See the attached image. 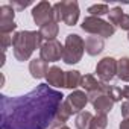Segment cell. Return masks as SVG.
<instances>
[{
  "label": "cell",
  "instance_id": "cell-30",
  "mask_svg": "<svg viewBox=\"0 0 129 129\" xmlns=\"http://www.w3.org/2000/svg\"><path fill=\"white\" fill-rule=\"evenodd\" d=\"M123 96H124L126 100H129V85H126V87L123 88Z\"/></svg>",
  "mask_w": 129,
  "mask_h": 129
},
{
  "label": "cell",
  "instance_id": "cell-13",
  "mask_svg": "<svg viewBox=\"0 0 129 129\" xmlns=\"http://www.w3.org/2000/svg\"><path fill=\"white\" fill-rule=\"evenodd\" d=\"M105 49V41L103 38L100 37H96V35H91L85 40V52L90 55V56H97L103 52Z\"/></svg>",
  "mask_w": 129,
  "mask_h": 129
},
{
  "label": "cell",
  "instance_id": "cell-8",
  "mask_svg": "<svg viewBox=\"0 0 129 129\" xmlns=\"http://www.w3.org/2000/svg\"><path fill=\"white\" fill-rule=\"evenodd\" d=\"M62 53H64V46L59 41H56V40L46 41L41 46V49H40V58L43 61H46L47 64L62 59Z\"/></svg>",
  "mask_w": 129,
  "mask_h": 129
},
{
  "label": "cell",
  "instance_id": "cell-21",
  "mask_svg": "<svg viewBox=\"0 0 129 129\" xmlns=\"http://www.w3.org/2000/svg\"><path fill=\"white\" fill-rule=\"evenodd\" d=\"M93 114L88 112V111H82L76 115V120H75V124H76V129H91V121H93Z\"/></svg>",
  "mask_w": 129,
  "mask_h": 129
},
{
  "label": "cell",
  "instance_id": "cell-19",
  "mask_svg": "<svg viewBox=\"0 0 129 129\" xmlns=\"http://www.w3.org/2000/svg\"><path fill=\"white\" fill-rule=\"evenodd\" d=\"M117 78L123 82H129V58L127 56L117 59Z\"/></svg>",
  "mask_w": 129,
  "mask_h": 129
},
{
  "label": "cell",
  "instance_id": "cell-16",
  "mask_svg": "<svg viewBox=\"0 0 129 129\" xmlns=\"http://www.w3.org/2000/svg\"><path fill=\"white\" fill-rule=\"evenodd\" d=\"M72 114H73V112L70 111V108L67 106V103L62 102V105L59 106V109H58V112H56V115H55L53 129H58V127H61V126H66V123H67V120L70 118Z\"/></svg>",
  "mask_w": 129,
  "mask_h": 129
},
{
  "label": "cell",
  "instance_id": "cell-2",
  "mask_svg": "<svg viewBox=\"0 0 129 129\" xmlns=\"http://www.w3.org/2000/svg\"><path fill=\"white\" fill-rule=\"evenodd\" d=\"M43 37L40 30H20L14 34L12 40V49H14V56L17 61H27L32 53L37 49H41Z\"/></svg>",
  "mask_w": 129,
  "mask_h": 129
},
{
  "label": "cell",
  "instance_id": "cell-12",
  "mask_svg": "<svg viewBox=\"0 0 129 129\" xmlns=\"http://www.w3.org/2000/svg\"><path fill=\"white\" fill-rule=\"evenodd\" d=\"M29 72H30V76L34 79H43L49 73V64L46 61H43L41 58L32 59L29 62Z\"/></svg>",
  "mask_w": 129,
  "mask_h": 129
},
{
  "label": "cell",
  "instance_id": "cell-11",
  "mask_svg": "<svg viewBox=\"0 0 129 129\" xmlns=\"http://www.w3.org/2000/svg\"><path fill=\"white\" fill-rule=\"evenodd\" d=\"M46 82L50 87L64 88V87H66V72L61 70L58 66H52L49 69L47 76H46Z\"/></svg>",
  "mask_w": 129,
  "mask_h": 129
},
{
  "label": "cell",
  "instance_id": "cell-5",
  "mask_svg": "<svg viewBox=\"0 0 129 129\" xmlns=\"http://www.w3.org/2000/svg\"><path fill=\"white\" fill-rule=\"evenodd\" d=\"M82 30L91 34V35H96V37H100V38H109L115 34V27L109 23V21H105L103 18L100 17H87L84 18L82 24H81Z\"/></svg>",
  "mask_w": 129,
  "mask_h": 129
},
{
  "label": "cell",
  "instance_id": "cell-3",
  "mask_svg": "<svg viewBox=\"0 0 129 129\" xmlns=\"http://www.w3.org/2000/svg\"><path fill=\"white\" fill-rule=\"evenodd\" d=\"M84 52H85V41L82 40V37H79L78 34H69L66 43H64L62 61L69 66L78 64L82 59Z\"/></svg>",
  "mask_w": 129,
  "mask_h": 129
},
{
  "label": "cell",
  "instance_id": "cell-6",
  "mask_svg": "<svg viewBox=\"0 0 129 129\" xmlns=\"http://www.w3.org/2000/svg\"><path fill=\"white\" fill-rule=\"evenodd\" d=\"M96 73L100 82H109L117 76V59L112 56H105L102 58L97 66H96Z\"/></svg>",
  "mask_w": 129,
  "mask_h": 129
},
{
  "label": "cell",
  "instance_id": "cell-32",
  "mask_svg": "<svg viewBox=\"0 0 129 129\" xmlns=\"http://www.w3.org/2000/svg\"><path fill=\"white\" fill-rule=\"evenodd\" d=\"M127 41H129V32H127Z\"/></svg>",
  "mask_w": 129,
  "mask_h": 129
},
{
  "label": "cell",
  "instance_id": "cell-31",
  "mask_svg": "<svg viewBox=\"0 0 129 129\" xmlns=\"http://www.w3.org/2000/svg\"><path fill=\"white\" fill-rule=\"evenodd\" d=\"M58 129H70L69 126H61V127H58Z\"/></svg>",
  "mask_w": 129,
  "mask_h": 129
},
{
  "label": "cell",
  "instance_id": "cell-27",
  "mask_svg": "<svg viewBox=\"0 0 129 129\" xmlns=\"http://www.w3.org/2000/svg\"><path fill=\"white\" fill-rule=\"evenodd\" d=\"M121 117L123 120H129V100H124L121 103Z\"/></svg>",
  "mask_w": 129,
  "mask_h": 129
},
{
  "label": "cell",
  "instance_id": "cell-18",
  "mask_svg": "<svg viewBox=\"0 0 129 129\" xmlns=\"http://www.w3.org/2000/svg\"><path fill=\"white\" fill-rule=\"evenodd\" d=\"M81 81H82V75L78 70H69L66 72V87L69 90H76L78 87H81Z\"/></svg>",
  "mask_w": 129,
  "mask_h": 129
},
{
  "label": "cell",
  "instance_id": "cell-25",
  "mask_svg": "<svg viewBox=\"0 0 129 129\" xmlns=\"http://www.w3.org/2000/svg\"><path fill=\"white\" fill-rule=\"evenodd\" d=\"M0 40H2V49H3V53H5L6 49H8L9 46H12L14 35H12V34H0Z\"/></svg>",
  "mask_w": 129,
  "mask_h": 129
},
{
  "label": "cell",
  "instance_id": "cell-26",
  "mask_svg": "<svg viewBox=\"0 0 129 129\" xmlns=\"http://www.w3.org/2000/svg\"><path fill=\"white\" fill-rule=\"evenodd\" d=\"M32 2L30 0H27V2H18V0H12V2L9 3L14 9H18V11H21V9H24V8H27L29 5H30Z\"/></svg>",
  "mask_w": 129,
  "mask_h": 129
},
{
  "label": "cell",
  "instance_id": "cell-14",
  "mask_svg": "<svg viewBox=\"0 0 129 129\" xmlns=\"http://www.w3.org/2000/svg\"><path fill=\"white\" fill-rule=\"evenodd\" d=\"M91 103H93V106H94V109H96V112H97L99 115H108V114L111 112L112 106H114V102H112L106 94L97 96Z\"/></svg>",
  "mask_w": 129,
  "mask_h": 129
},
{
  "label": "cell",
  "instance_id": "cell-23",
  "mask_svg": "<svg viewBox=\"0 0 129 129\" xmlns=\"http://www.w3.org/2000/svg\"><path fill=\"white\" fill-rule=\"evenodd\" d=\"M123 15H124V12H123V9H121L120 6L112 8V9L109 11V14H108V17H109V23H111L114 27H118V24H120Z\"/></svg>",
  "mask_w": 129,
  "mask_h": 129
},
{
  "label": "cell",
  "instance_id": "cell-7",
  "mask_svg": "<svg viewBox=\"0 0 129 129\" xmlns=\"http://www.w3.org/2000/svg\"><path fill=\"white\" fill-rule=\"evenodd\" d=\"M32 18L35 21V24H38L40 27L53 23L55 21V15H53V5H50L49 2L43 0V2L37 3L32 9Z\"/></svg>",
  "mask_w": 129,
  "mask_h": 129
},
{
  "label": "cell",
  "instance_id": "cell-22",
  "mask_svg": "<svg viewBox=\"0 0 129 129\" xmlns=\"http://www.w3.org/2000/svg\"><path fill=\"white\" fill-rule=\"evenodd\" d=\"M109 11L111 9L106 3H96V5H91L88 8V12H90L91 17H100V18H102V15L109 14Z\"/></svg>",
  "mask_w": 129,
  "mask_h": 129
},
{
  "label": "cell",
  "instance_id": "cell-9",
  "mask_svg": "<svg viewBox=\"0 0 129 129\" xmlns=\"http://www.w3.org/2000/svg\"><path fill=\"white\" fill-rule=\"evenodd\" d=\"M14 17H15V9L9 3L0 6V34H12L17 29Z\"/></svg>",
  "mask_w": 129,
  "mask_h": 129
},
{
  "label": "cell",
  "instance_id": "cell-1",
  "mask_svg": "<svg viewBox=\"0 0 129 129\" xmlns=\"http://www.w3.org/2000/svg\"><path fill=\"white\" fill-rule=\"evenodd\" d=\"M62 97V93L50 90L47 84L15 99L2 96V129H53Z\"/></svg>",
  "mask_w": 129,
  "mask_h": 129
},
{
  "label": "cell",
  "instance_id": "cell-15",
  "mask_svg": "<svg viewBox=\"0 0 129 129\" xmlns=\"http://www.w3.org/2000/svg\"><path fill=\"white\" fill-rule=\"evenodd\" d=\"M81 87L84 88V91H85L88 96L102 91V88H100V81H97L93 75H85V76H82ZM102 93H103V91H102Z\"/></svg>",
  "mask_w": 129,
  "mask_h": 129
},
{
  "label": "cell",
  "instance_id": "cell-20",
  "mask_svg": "<svg viewBox=\"0 0 129 129\" xmlns=\"http://www.w3.org/2000/svg\"><path fill=\"white\" fill-rule=\"evenodd\" d=\"M58 32H59V26H58L56 21L49 23V24L40 27V34H41L43 40H46V41H53L58 37Z\"/></svg>",
  "mask_w": 129,
  "mask_h": 129
},
{
  "label": "cell",
  "instance_id": "cell-10",
  "mask_svg": "<svg viewBox=\"0 0 129 129\" xmlns=\"http://www.w3.org/2000/svg\"><path fill=\"white\" fill-rule=\"evenodd\" d=\"M67 103V106L70 108V111L73 112V114H79V112H82V109L87 106V103L90 102V99H88V94L85 93V91H81V90H75V91H72L69 96H67V99L64 100Z\"/></svg>",
  "mask_w": 129,
  "mask_h": 129
},
{
  "label": "cell",
  "instance_id": "cell-24",
  "mask_svg": "<svg viewBox=\"0 0 129 129\" xmlns=\"http://www.w3.org/2000/svg\"><path fill=\"white\" fill-rule=\"evenodd\" d=\"M108 126V118L106 115H94L91 121V129H105Z\"/></svg>",
  "mask_w": 129,
  "mask_h": 129
},
{
  "label": "cell",
  "instance_id": "cell-28",
  "mask_svg": "<svg viewBox=\"0 0 129 129\" xmlns=\"http://www.w3.org/2000/svg\"><path fill=\"white\" fill-rule=\"evenodd\" d=\"M118 27H121L123 30H127V32H129V14H124V15L121 17V21H120Z\"/></svg>",
  "mask_w": 129,
  "mask_h": 129
},
{
  "label": "cell",
  "instance_id": "cell-17",
  "mask_svg": "<svg viewBox=\"0 0 129 129\" xmlns=\"http://www.w3.org/2000/svg\"><path fill=\"white\" fill-rule=\"evenodd\" d=\"M100 88L103 91V94H106L114 103L115 102H121V99H124L123 96V90L115 87V85H108L106 82H100Z\"/></svg>",
  "mask_w": 129,
  "mask_h": 129
},
{
  "label": "cell",
  "instance_id": "cell-4",
  "mask_svg": "<svg viewBox=\"0 0 129 129\" xmlns=\"http://www.w3.org/2000/svg\"><path fill=\"white\" fill-rule=\"evenodd\" d=\"M55 21H64L67 26H75L79 20V5L78 2H58L53 5Z\"/></svg>",
  "mask_w": 129,
  "mask_h": 129
},
{
  "label": "cell",
  "instance_id": "cell-29",
  "mask_svg": "<svg viewBox=\"0 0 129 129\" xmlns=\"http://www.w3.org/2000/svg\"><path fill=\"white\" fill-rule=\"evenodd\" d=\"M118 129H129V120H121Z\"/></svg>",
  "mask_w": 129,
  "mask_h": 129
}]
</instances>
